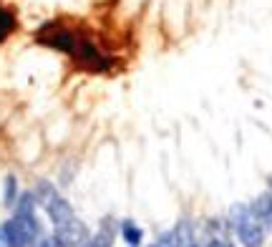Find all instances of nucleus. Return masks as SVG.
<instances>
[{
    "instance_id": "nucleus-1",
    "label": "nucleus",
    "mask_w": 272,
    "mask_h": 247,
    "mask_svg": "<svg viewBox=\"0 0 272 247\" xmlns=\"http://www.w3.org/2000/svg\"><path fill=\"white\" fill-rule=\"evenodd\" d=\"M35 197H38V202L46 207V212H48V217L53 219V224H56V227L63 224V222H68V219H73V210H71V204H68L58 192H56V187H53V184L40 182V184H38V192H35Z\"/></svg>"
},
{
    "instance_id": "nucleus-2",
    "label": "nucleus",
    "mask_w": 272,
    "mask_h": 247,
    "mask_svg": "<svg viewBox=\"0 0 272 247\" xmlns=\"http://www.w3.org/2000/svg\"><path fill=\"white\" fill-rule=\"evenodd\" d=\"M232 222H235V230H237V235H240L242 245L244 247H262L265 232H262L260 224H255V217L249 215L247 207H235V210H232Z\"/></svg>"
},
{
    "instance_id": "nucleus-3",
    "label": "nucleus",
    "mask_w": 272,
    "mask_h": 247,
    "mask_svg": "<svg viewBox=\"0 0 272 247\" xmlns=\"http://www.w3.org/2000/svg\"><path fill=\"white\" fill-rule=\"evenodd\" d=\"M56 242H58V247H89L91 237L89 230L73 217V219L56 227Z\"/></svg>"
},
{
    "instance_id": "nucleus-4",
    "label": "nucleus",
    "mask_w": 272,
    "mask_h": 247,
    "mask_svg": "<svg viewBox=\"0 0 272 247\" xmlns=\"http://www.w3.org/2000/svg\"><path fill=\"white\" fill-rule=\"evenodd\" d=\"M76 33L73 31H66V28H58V26H46L43 31L38 33V40L56 48V51H63V53H71L73 46H76Z\"/></svg>"
},
{
    "instance_id": "nucleus-5",
    "label": "nucleus",
    "mask_w": 272,
    "mask_h": 247,
    "mask_svg": "<svg viewBox=\"0 0 272 247\" xmlns=\"http://www.w3.org/2000/svg\"><path fill=\"white\" fill-rule=\"evenodd\" d=\"M3 237H5L8 247H28V242L33 240L28 235V230L18 222V217L15 219H8L3 224Z\"/></svg>"
},
{
    "instance_id": "nucleus-6",
    "label": "nucleus",
    "mask_w": 272,
    "mask_h": 247,
    "mask_svg": "<svg viewBox=\"0 0 272 247\" xmlns=\"http://www.w3.org/2000/svg\"><path fill=\"white\" fill-rule=\"evenodd\" d=\"M249 215L260 222H265L267 227H272V194H262L252 207H249Z\"/></svg>"
},
{
    "instance_id": "nucleus-7",
    "label": "nucleus",
    "mask_w": 272,
    "mask_h": 247,
    "mask_svg": "<svg viewBox=\"0 0 272 247\" xmlns=\"http://www.w3.org/2000/svg\"><path fill=\"white\" fill-rule=\"evenodd\" d=\"M18 28V20H15V15L10 13V10H5V8H0V43L10 35V33Z\"/></svg>"
},
{
    "instance_id": "nucleus-8",
    "label": "nucleus",
    "mask_w": 272,
    "mask_h": 247,
    "mask_svg": "<svg viewBox=\"0 0 272 247\" xmlns=\"http://www.w3.org/2000/svg\"><path fill=\"white\" fill-rule=\"evenodd\" d=\"M111 242H114V232H111V227H109V224H103V227H101V232L91 240L89 247H111Z\"/></svg>"
},
{
    "instance_id": "nucleus-9",
    "label": "nucleus",
    "mask_w": 272,
    "mask_h": 247,
    "mask_svg": "<svg viewBox=\"0 0 272 247\" xmlns=\"http://www.w3.org/2000/svg\"><path fill=\"white\" fill-rule=\"evenodd\" d=\"M123 237H126L129 247H139L141 237H144V232H141L139 227H134L131 222H126V224H123Z\"/></svg>"
},
{
    "instance_id": "nucleus-10",
    "label": "nucleus",
    "mask_w": 272,
    "mask_h": 247,
    "mask_svg": "<svg viewBox=\"0 0 272 247\" xmlns=\"http://www.w3.org/2000/svg\"><path fill=\"white\" fill-rule=\"evenodd\" d=\"M15 194H18V182H15V177H8L5 179V192H3V199H5L8 207L15 204Z\"/></svg>"
},
{
    "instance_id": "nucleus-11",
    "label": "nucleus",
    "mask_w": 272,
    "mask_h": 247,
    "mask_svg": "<svg viewBox=\"0 0 272 247\" xmlns=\"http://www.w3.org/2000/svg\"><path fill=\"white\" fill-rule=\"evenodd\" d=\"M207 247H227V245H224L222 240H210V242H207Z\"/></svg>"
},
{
    "instance_id": "nucleus-12",
    "label": "nucleus",
    "mask_w": 272,
    "mask_h": 247,
    "mask_svg": "<svg viewBox=\"0 0 272 247\" xmlns=\"http://www.w3.org/2000/svg\"><path fill=\"white\" fill-rule=\"evenodd\" d=\"M40 247H58V242H56V240H43Z\"/></svg>"
},
{
    "instance_id": "nucleus-13",
    "label": "nucleus",
    "mask_w": 272,
    "mask_h": 247,
    "mask_svg": "<svg viewBox=\"0 0 272 247\" xmlns=\"http://www.w3.org/2000/svg\"><path fill=\"white\" fill-rule=\"evenodd\" d=\"M151 247H159V245H151Z\"/></svg>"
},
{
    "instance_id": "nucleus-14",
    "label": "nucleus",
    "mask_w": 272,
    "mask_h": 247,
    "mask_svg": "<svg viewBox=\"0 0 272 247\" xmlns=\"http://www.w3.org/2000/svg\"><path fill=\"white\" fill-rule=\"evenodd\" d=\"M192 247H194V245H192Z\"/></svg>"
}]
</instances>
